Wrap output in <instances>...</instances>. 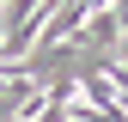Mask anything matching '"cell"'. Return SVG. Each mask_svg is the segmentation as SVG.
<instances>
[{"mask_svg": "<svg viewBox=\"0 0 128 122\" xmlns=\"http://www.w3.org/2000/svg\"><path fill=\"white\" fill-rule=\"evenodd\" d=\"M79 37H86L92 49H110V55H116V43H122V18H116L110 6H92L86 24H79Z\"/></svg>", "mask_w": 128, "mask_h": 122, "instance_id": "1", "label": "cell"}, {"mask_svg": "<svg viewBox=\"0 0 128 122\" xmlns=\"http://www.w3.org/2000/svg\"><path fill=\"white\" fill-rule=\"evenodd\" d=\"M30 6H37V0H6V6H0V30H18L30 18Z\"/></svg>", "mask_w": 128, "mask_h": 122, "instance_id": "2", "label": "cell"}, {"mask_svg": "<svg viewBox=\"0 0 128 122\" xmlns=\"http://www.w3.org/2000/svg\"><path fill=\"white\" fill-rule=\"evenodd\" d=\"M116 55H122V61H128V24H122V43H116Z\"/></svg>", "mask_w": 128, "mask_h": 122, "instance_id": "4", "label": "cell"}, {"mask_svg": "<svg viewBox=\"0 0 128 122\" xmlns=\"http://www.w3.org/2000/svg\"><path fill=\"white\" fill-rule=\"evenodd\" d=\"M110 12H116V18H122V24H128V0H110Z\"/></svg>", "mask_w": 128, "mask_h": 122, "instance_id": "3", "label": "cell"}, {"mask_svg": "<svg viewBox=\"0 0 128 122\" xmlns=\"http://www.w3.org/2000/svg\"><path fill=\"white\" fill-rule=\"evenodd\" d=\"M92 6H110V0H86V12H92Z\"/></svg>", "mask_w": 128, "mask_h": 122, "instance_id": "5", "label": "cell"}]
</instances>
